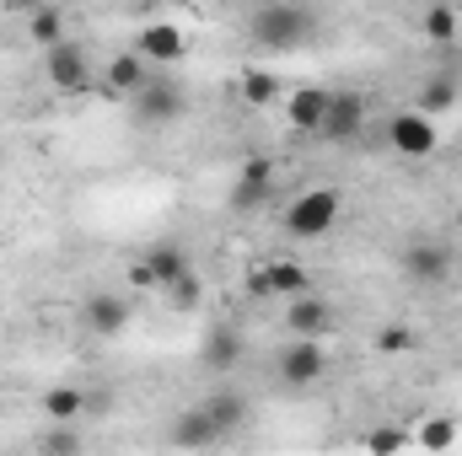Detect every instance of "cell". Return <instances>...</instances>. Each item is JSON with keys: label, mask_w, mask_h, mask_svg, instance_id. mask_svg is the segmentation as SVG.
<instances>
[{"label": "cell", "mask_w": 462, "mask_h": 456, "mask_svg": "<svg viewBox=\"0 0 462 456\" xmlns=\"http://www.w3.org/2000/svg\"><path fill=\"white\" fill-rule=\"evenodd\" d=\"M247 32H253V43H258V49L285 54V49H301V43L312 38V11H307V5H296V0H263V5L253 11Z\"/></svg>", "instance_id": "1"}, {"label": "cell", "mask_w": 462, "mask_h": 456, "mask_svg": "<svg viewBox=\"0 0 462 456\" xmlns=\"http://www.w3.org/2000/svg\"><path fill=\"white\" fill-rule=\"evenodd\" d=\"M339 210H345L339 188H307V194H296L280 210V226H285V236H296V242H323L328 231L339 226Z\"/></svg>", "instance_id": "2"}, {"label": "cell", "mask_w": 462, "mask_h": 456, "mask_svg": "<svg viewBox=\"0 0 462 456\" xmlns=\"http://www.w3.org/2000/svg\"><path fill=\"white\" fill-rule=\"evenodd\" d=\"M274 188H280V167H274V156L253 150V156H242V167H236L231 210H236V215H258V210L274 199Z\"/></svg>", "instance_id": "3"}, {"label": "cell", "mask_w": 462, "mask_h": 456, "mask_svg": "<svg viewBox=\"0 0 462 456\" xmlns=\"http://www.w3.org/2000/svg\"><path fill=\"white\" fill-rule=\"evenodd\" d=\"M328 349L323 339H291L280 354H274V376L291 387V392H307V387H318L323 376H328Z\"/></svg>", "instance_id": "4"}, {"label": "cell", "mask_w": 462, "mask_h": 456, "mask_svg": "<svg viewBox=\"0 0 462 456\" xmlns=\"http://www.w3.org/2000/svg\"><path fill=\"white\" fill-rule=\"evenodd\" d=\"M129 108H134L140 123L162 129V123H178V118L189 114V97H183V87H178L172 76H156V70H151V81L129 97Z\"/></svg>", "instance_id": "5"}, {"label": "cell", "mask_w": 462, "mask_h": 456, "mask_svg": "<svg viewBox=\"0 0 462 456\" xmlns=\"http://www.w3.org/2000/svg\"><path fill=\"white\" fill-rule=\"evenodd\" d=\"M452 263H457L452 242H436V236H414V242H403V274H409L420 290H436V285H447Z\"/></svg>", "instance_id": "6"}, {"label": "cell", "mask_w": 462, "mask_h": 456, "mask_svg": "<svg viewBox=\"0 0 462 456\" xmlns=\"http://www.w3.org/2000/svg\"><path fill=\"white\" fill-rule=\"evenodd\" d=\"M312 290V274H307V263H296V258H274V263H263V269H253L247 274V296L253 301H274V296H307Z\"/></svg>", "instance_id": "7"}, {"label": "cell", "mask_w": 462, "mask_h": 456, "mask_svg": "<svg viewBox=\"0 0 462 456\" xmlns=\"http://www.w3.org/2000/svg\"><path fill=\"white\" fill-rule=\"evenodd\" d=\"M387 145H393L398 156H409V161H425V156H436L441 129H436V118H430V114L409 108V114H393V118H387Z\"/></svg>", "instance_id": "8"}, {"label": "cell", "mask_w": 462, "mask_h": 456, "mask_svg": "<svg viewBox=\"0 0 462 456\" xmlns=\"http://www.w3.org/2000/svg\"><path fill=\"white\" fill-rule=\"evenodd\" d=\"M43 76H49V87L54 92H81L87 81H92V65H87V49L81 43H54V49H43Z\"/></svg>", "instance_id": "9"}, {"label": "cell", "mask_w": 462, "mask_h": 456, "mask_svg": "<svg viewBox=\"0 0 462 456\" xmlns=\"http://www.w3.org/2000/svg\"><path fill=\"white\" fill-rule=\"evenodd\" d=\"M334 306L318 296V290H307V296H291V306H285V333L291 339H328L334 333Z\"/></svg>", "instance_id": "10"}, {"label": "cell", "mask_w": 462, "mask_h": 456, "mask_svg": "<svg viewBox=\"0 0 462 456\" xmlns=\"http://www.w3.org/2000/svg\"><path fill=\"white\" fill-rule=\"evenodd\" d=\"M365 114H371V103H365L360 92H334V97H328V114H323V123H318V134H323V140H334V145L360 140Z\"/></svg>", "instance_id": "11"}, {"label": "cell", "mask_w": 462, "mask_h": 456, "mask_svg": "<svg viewBox=\"0 0 462 456\" xmlns=\"http://www.w3.org/2000/svg\"><path fill=\"white\" fill-rule=\"evenodd\" d=\"M134 49H140L151 65H183V59H189V38H183V27H172V22H145L140 38H134Z\"/></svg>", "instance_id": "12"}, {"label": "cell", "mask_w": 462, "mask_h": 456, "mask_svg": "<svg viewBox=\"0 0 462 456\" xmlns=\"http://www.w3.org/2000/svg\"><path fill=\"white\" fill-rule=\"evenodd\" d=\"M167 441L172 446H189V451H199V446H216V441H226V430L210 419V408L199 403V408H189V414H178L172 424H167Z\"/></svg>", "instance_id": "13"}, {"label": "cell", "mask_w": 462, "mask_h": 456, "mask_svg": "<svg viewBox=\"0 0 462 456\" xmlns=\"http://www.w3.org/2000/svg\"><path fill=\"white\" fill-rule=\"evenodd\" d=\"M81 323H87L97 339H118V333L129 328V301H124V296H114V290H97V296L87 301Z\"/></svg>", "instance_id": "14"}, {"label": "cell", "mask_w": 462, "mask_h": 456, "mask_svg": "<svg viewBox=\"0 0 462 456\" xmlns=\"http://www.w3.org/2000/svg\"><path fill=\"white\" fill-rule=\"evenodd\" d=\"M328 97H334V92H323V87H296V92L285 97V118H291V129L318 134V123H323V114H328Z\"/></svg>", "instance_id": "15"}, {"label": "cell", "mask_w": 462, "mask_h": 456, "mask_svg": "<svg viewBox=\"0 0 462 456\" xmlns=\"http://www.w3.org/2000/svg\"><path fill=\"white\" fill-rule=\"evenodd\" d=\"M145 81H151V59H145L140 49H124V54L108 59V87H114L118 97H134Z\"/></svg>", "instance_id": "16"}, {"label": "cell", "mask_w": 462, "mask_h": 456, "mask_svg": "<svg viewBox=\"0 0 462 456\" xmlns=\"http://www.w3.org/2000/svg\"><path fill=\"white\" fill-rule=\"evenodd\" d=\"M199 360H205L210 370H231V365L242 360V328H231V323H216V328L205 333V349H199Z\"/></svg>", "instance_id": "17"}, {"label": "cell", "mask_w": 462, "mask_h": 456, "mask_svg": "<svg viewBox=\"0 0 462 456\" xmlns=\"http://www.w3.org/2000/svg\"><path fill=\"white\" fill-rule=\"evenodd\" d=\"M145 269H151V279H156V290H167L178 274H189V252L178 247V242H156L151 252H145Z\"/></svg>", "instance_id": "18"}, {"label": "cell", "mask_w": 462, "mask_h": 456, "mask_svg": "<svg viewBox=\"0 0 462 456\" xmlns=\"http://www.w3.org/2000/svg\"><path fill=\"white\" fill-rule=\"evenodd\" d=\"M457 97H462V87H457V76H430L425 87H420V97H414V108L420 114H452L457 108Z\"/></svg>", "instance_id": "19"}, {"label": "cell", "mask_w": 462, "mask_h": 456, "mask_svg": "<svg viewBox=\"0 0 462 456\" xmlns=\"http://www.w3.org/2000/svg\"><path fill=\"white\" fill-rule=\"evenodd\" d=\"M27 38L38 43V49H54V43H65V11L49 0V5H38V11H27Z\"/></svg>", "instance_id": "20"}, {"label": "cell", "mask_w": 462, "mask_h": 456, "mask_svg": "<svg viewBox=\"0 0 462 456\" xmlns=\"http://www.w3.org/2000/svg\"><path fill=\"white\" fill-rule=\"evenodd\" d=\"M236 92H242L247 108H274V103H280V76L253 65V70H242V87H236Z\"/></svg>", "instance_id": "21"}, {"label": "cell", "mask_w": 462, "mask_h": 456, "mask_svg": "<svg viewBox=\"0 0 462 456\" xmlns=\"http://www.w3.org/2000/svg\"><path fill=\"white\" fill-rule=\"evenodd\" d=\"M420 32L430 38V43H452L462 32V16H457V5H447V0H430V11L420 16Z\"/></svg>", "instance_id": "22"}, {"label": "cell", "mask_w": 462, "mask_h": 456, "mask_svg": "<svg viewBox=\"0 0 462 456\" xmlns=\"http://www.w3.org/2000/svg\"><path fill=\"white\" fill-rule=\"evenodd\" d=\"M43 414H49L54 424H70V419L87 414V392H76V387H49V392H43Z\"/></svg>", "instance_id": "23"}, {"label": "cell", "mask_w": 462, "mask_h": 456, "mask_svg": "<svg viewBox=\"0 0 462 456\" xmlns=\"http://www.w3.org/2000/svg\"><path fill=\"white\" fill-rule=\"evenodd\" d=\"M167 301H172V312H199V306H205V285H199V274H194V269L178 274V279L167 285Z\"/></svg>", "instance_id": "24"}, {"label": "cell", "mask_w": 462, "mask_h": 456, "mask_svg": "<svg viewBox=\"0 0 462 456\" xmlns=\"http://www.w3.org/2000/svg\"><path fill=\"white\" fill-rule=\"evenodd\" d=\"M205 408H210V419H216L226 435L242 424V419H247V403H242L236 392H216V397H205Z\"/></svg>", "instance_id": "25"}, {"label": "cell", "mask_w": 462, "mask_h": 456, "mask_svg": "<svg viewBox=\"0 0 462 456\" xmlns=\"http://www.w3.org/2000/svg\"><path fill=\"white\" fill-rule=\"evenodd\" d=\"M452 441H457V424H452V419H425V424H420V446H425V451H447Z\"/></svg>", "instance_id": "26"}, {"label": "cell", "mask_w": 462, "mask_h": 456, "mask_svg": "<svg viewBox=\"0 0 462 456\" xmlns=\"http://www.w3.org/2000/svg\"><path fill=\"white\" fill-rule=\"evenodd\" d=\"M376 349H382V354H409V349H414V328H409V323H387V328L376 333Z\"/></svg>", "instance_id": "27"}, {"label": "cell", "mask_w": 462, "mask_h": 456, "mask_svg": "<svg viewBox=\"0 0 462 456\" xmlns=\"http://www.w3.org/2000/svg\"><path fill=\"white\" fill-rule=\"evenodd\" d=\"M403 441H409L403 430H371L360 446H365V451H403Z\"/></svg>", "instance_id": "28"}, {"label": "cell", "mask_w": 462, "mask_h": 456, "mask_svg": "<svg viewBox=\"0 0 462 456\" xmlns=\"http://www.w3.org/2000/svg\"><path fill=\"white\" fill-rule=\"evenodd\" d=\"M43 446L49 451H76V435L70 430H54V435H43Z\"/></svg>", "instance_id": "29"}, {"label": "cell", "mask_w": 462, "mask_h": 456, "mask_svg": "<svg viewBox=\"0 0 462 456\" xmlns=\"http://www.w3.org/2000/svg\"><path fill=\"white\" fill-rule=\"evenodd\" d=\"M129 285H140V290H156V279H151V269H145V258L129 269Z\"/></svg>", "instance_id": "30"}, {"label": "cell", "mask_w": 462, "mask_h": 456, "mask_svg": "<svg viewBox=\"0 0 462 456\" xmlns=\"http://www.w3.org/2000/svg\"><path fill=\"white\" fill-rule=\"evenodd\" d=\"M38 5H49V0H11V11H22V16H27V11H38Z\"/></svg>", "instance_id": "31"}, {"label": "cell", "mask_w": 462, "mask_h": 456, "mask_svg": "<svg viewBox=\"0 0 462 456\" xmlns=\"http://www.w3.org/2000/svg\"><path fill=\"white\" fill-rule=\"evenodd\" d=\"M447 5H462V0H447Z\"/></svg>", "instance_id": "32"}, {"label": "cell", "mask_w": 462, "mask_h": 456, "mask_svg": "<svg viewBox=\"0 0 462 456\" xmlns=\"http://www.w3.org/2000/svg\"><path fill=\"white\" fill-rule=\"evenodd\" d=\"M457 258H462V247H457Z\"/></svg>", "instance_id": "33"}]
</instances>
